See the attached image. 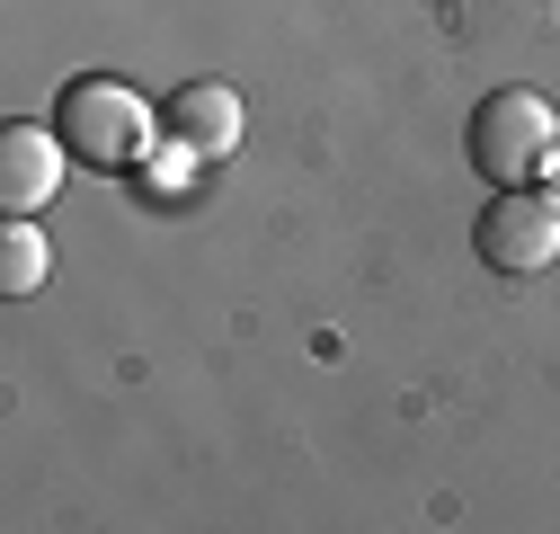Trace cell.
<instances>
[{
  "label": "cell",
  "mask_w": 560,
  "mask_h": 534,
  "mask_svg": "<svg viewBox=\"0 0 560 534\" xmlns=\"http://www.w3.org/2000/svg\"><path fill=\"white\" fill-rule=\"evenodd\" d=\"M471 161L480 178H499V187H534L551 161H560V116L542 90H499V98H480L471 116Z\"/></svg>",
  "instance_id": "obj_1"
},
{
  "label": "cell",
  "mask_w": 560,
  "mask_h": 534,
  "mask_svg": "<svg viewBox=\"0 0 560 534\" xmlns=\"http://www.w3.org/2000/svg\"><path fill=\"white\" fill-rule=\"evenodd\" d=\"M54 134H62V152L81 170H133L143 143H152V107L125 81H72L62 107H54Z\"/></svg>",
  "instance_id": "obj_2"
},
{
  "label": "cell",
  "mask_w": 560,
  "mask_h": 534,
  "mask_svg": "<svg viewBox=\"0 0 560 534\" xmlns=\"http://www.w3.org/2000/svg\"><path fill=\"white\" fill-rule=\"evenodd\" d=\"M480 258L499 277H542L560 258V196L551 187H499V206L480 214Z\"/></svg>",
  "instance_id": "obj_3"
},
{
  "label": "cell",
  "mask_w": 560,
  "mask_h": 534,
  "mask_svg": "<svg viewBox=\"0 0 560 534\" xmlns=\"http://www.w3.org/2000/svg\"><path fill=\"white\" fill-rule=\"evenodd\" d=\"M161 134L178 143V161H223V152L241 143V90H223V81L178 90V98L161 107Z\"/></svg>",
  "instance_id": "obj_4"
},
{
  "label": "cell",
  "mask_w": 560,
  "mask_h": 534,
  "mask_svg": "<svg viewBox=\"0 0 560 534\" xmlns=\"http://www.w3.org/2000/svg\"><path fill=\"white\" fill-rule=\"evenodd\" d=\"M62 134L54 125H10L0 134V206L10 214H36V206H54V187H62Z\"/></svg>",
  "instance_id": "obj_5"
},
{
  "label": "cell",
  "mask_w": 560,
  "mask_h": 534,
  "mask_svg": "<svg viewBox=\"0 0 560 534\" xmlns=\"http://www.w3.org/2000/svg\"><path fill=\"white\" fill-rule=\"evenodd\" d=\"M45 267H54V249H45V232L27 223V214H10V223H0V294H36L45 286Z\"/></svg>",
  "instance_id": "obj_6"
}]
</instances>
